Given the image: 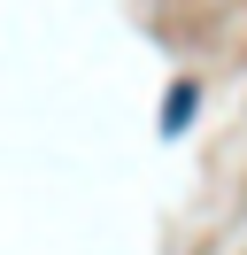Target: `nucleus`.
I'll return each mask as SVG.
<instances>
[{"instance_id":"1","label":"nucleus","mask_w":247,"mask_h":255,"mask_svg":"<svg viewBox=\"0 0 247 255\" xmlns=\"http://www.w3.org/2000/svg\"><path fill=\"white\" fill-rule=\"evenodd\" d=\"M193 101H201V85H170V109H162V131H185V124H193Z\"/></svg>"}]
</instances>
